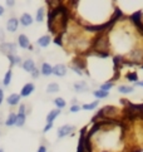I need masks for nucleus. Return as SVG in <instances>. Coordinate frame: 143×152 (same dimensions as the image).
<instances>
[{
  "label": "nucleus",
  "mask_w": 143,
  "mask_h": 152,
  "mask_svg": "<svg viewBox=\"0 0 143 152\" xmlns=\"http://www.w3.org/2000/svg\"><path fill=\"white\" fill-rule=\"evenodd\" d=\"M0 52L7 54V56H16V45L14 43H1Z\"/></svg>",
  "instance_id": "nucleus-1"
},
{
  "label": "nucleus",
  "mask_w": 143,
  "mask_h": 152,
  "mask_svg": "<svg viewBox=\"0 0 143 152\" xmlns=\"http://www.w3.org/2000/svg\"><path fill=\"white\" fill-rule=\"evenodd\" d=\"M18 44H19L20 48H23V49H33V47L30 45L29 38L25 34H20L18 37Z\"/></svg>",
  "instance_id": "nucleus-2"
},
{
  "label": "nucleus",
  "mask_w": 143,
  "mask_h": 152,
  "mask_svg": "<svg viewBox=\"0 0 143 152\" xmlns=\"http://www.w3.org/2000/svg\"><path fill=\"white\" fill-rule=\"evenodd\" d=\"M19 28V20L16 18H10L7 21V30L10 31V33H15Z\"/></svg>",
  "instance_id": "nucleus-3"
},
{
  "label": "nucleus",
  "mask_w": 143,
  "mask_h": 152,
  "mask_svg": "<svg viewBox=\"0 0 143 152\" xmlns=\"http://www.w3.org/2000/svg\"><path fill=\"white\" fill-rule=\"evenodd\" d=\"M34 89H35V86L33 84V83H26L23 88H21V91H20V97H28V96H30L33 92H34Z\"/></svg>",
  "instance_id": "nucleus-4"
},
{
  "label": "nucleus",
  "mask_w": 143,
  "mask_h": 152,
  "mask_svg": "<svg viewBox=\"0 0 143 152\" xmlns=\"http://www.w3.org/2000/svg\"><path fill=\"white\" fill-rule=\"evenodd\" d=\"M74 129V126H70V124H65V126H62L58 129V137L59 138H63L65 136H68L72 131Z\"/></svg>",
  "instance_id": "nucleus-5"
},
{
  "label": "nucleus",
  "mask_w": 143,
  "mask_h": 152,
  "mask_svg": "<svg viewBox=\"0 0 143 152\" xmlns=\"http://www.w3.org/2000/svg\"><path fill=\"white\" fill-rule=\"evenodd\" d=\"M53 73L57 77H64L65 73H67V67L64 64H57L55 67H53Z\"/></svg>",
  "instance_id": "nucleus-6"
},
{
  "label": "nucleus",
  "mask_w": 143,
  "mask_h": 152,
  "mask_svg": "<svg viewBox=\"0 0 143 152\" xmlns=\"http://www.w3.org/2000/svg\"><path fill=\"white\" fill-rule=\"evenodd\" d=\"M21 67H23V69L25 70V72H29V73H31L33 70L36 68L33 59H25V61L23 62V64H21Z\"/></svg>",
  "instance_id": "nucleus-7"
},
{
  "label": "nucleus",
  "mask_w": 143,
  "mask_h": 152,
  "mask_svg": "<svg viewBox=\"0 0 143 152\" xmlns=\"http://www.w3.org/2000/svg\"><path fill=\"white\" fill-rule=\"evenodd\" d=\"M19 23H20L21 25H23V26H29V25H31V23H33V18H31V15H30V14H28V13H24V14L20 17Z\"/></svg>",
  "instance_id": "nucleus-8"
},
{
  "label": "nucleus",
  "mask_w": 143,
  "mask_h": 152,
  "mask_svg": "<svg viewBox=\"0 0 143 152\" xmlns=\"http://www.w3.org/2000/svg\"><path fill=\"white\" fill-rule=\"evenodd\" d=\"M20 98L21 97L19 94H16V93H12L8 98H7V103L9 106H16V104H19V102H20Z\"/></svg>",
  "instance_id": "nucleus-9"
},
{
  "label": "nucleus",
  "mask_w": 143,
  "mask_h": 152,
  "mask_svg": "<svg viewBox=\"0 0 143 152\" xmlns=\"http://www.w3.org/2000/svg\"><path fill=\"white\" fill-rule=\"evenodd\" d=\"M113 62H114V69L117 70V73L119 72V69L120 67H123L124 66V58L122 56H115L113 58Z\"/></svg>",
  "instance_id": "nucleus-10"
},
{
  "label": "nucleus",
  "mask_w": 143,
  "mask_h": 152,
  "mask_svg": "<svg viewBox=\"0 0 143 152\" xmlns=\"http://www.w3.org/2000/svg\"><path fill=\"white\" fill-rule=\"evenodd\" d=\"M50 40H52V38L49 35H43L38 39V45L40 48H47L49 44H50Z\"/></svg>",
  "instance_id": "nucleus-11"
},
{
  "label": "nucleus",
  "mask_w": 143,
  "mask_h": 152,
  "mask_svg": "<svg viewBox=\"0 0 143 152\" xmlns=\"http://www.w3.org/2000/svg\"><path fill=\"white\" fill-rule=\"evenodd\" d=\"M40 73L43 75H45V77H49L52 73H53V68L49 63H43L42 64V68H40Z\"/></svg>",
  "instance_id": "nucleus-12"
},
{
  "label": "nucleus",
  "mask_w": 143,
  "mask_h": 152,
  "mask_svg": "<svg viewBox=\"0 0 143 152\" xmlns=\"http://www.w3.org/2000/svg\"><path fill=\"white\" fill-rule=\"evenodd\" d=\"M88 89H89L88 88V84L84 82V80H80V82H77L74 84V91L75 92H85Z\"/></svg>",
  "instance_id": "nucleus-13"
},
{
  "label": "nucleus",
  "mask_w": 143,
  "mask_h": 152,
  "mask_svg": "<svg viewBox=\"0 0 143 152\" xmlns=\"http://www.w3.org/2000/svg\"><path fill=\"white\" fill-rule=\"evenodd\" d=\"M15 121H16V113L12 112V113H10V115L8 116V118L5 119V126H7V127L15 126Z\"/></svg>",
  "instance_id": "nucleus-14"
},
{
  "label": "nucleus",
  "mask_w": 143,
  "mask_h": 152,
  "mask_svg": "<svg viewBox=\"0 0 143 152\" xmlns=\"http://www.w3.org/2000/svg\"><path fill=\"white\" fill-rule=\"evenodd\" d=\"M60 115V110H53L49 112V115L47 116V122L48 123H53V121Z\"/></svg>",
  "instance_id": "nucleus-15"
},
{
  "label": "nucleus",
  "mask_w": 143,
  "mask_h": 152,
  "mask_svg": "<svg viewBox=\"0 0 143 152\" xmlns=\"http://www.w3.org/2000/svg\"><path fill=\"white\" fill-rule=\"evenodd\" d=\"M25 113H16V121H15V126H18V127H21V126H24V123H25Z\"/></svg>",
  "instance_id": "nucleus-16"
},
{
  "label": "nucleus",
  "mask_w": 143,
  "mask_h": 152,
  "mask_svg": "<svg viewBox=\"0 0 143 152\" xmlns=\"http://www.w3.org/2000/svg\"><path fill=\"white\" fill-rule=\"evenodd\" d=\"M44 18H45V9L42 7V8L38 9L36 15H35V20L38 21V23H42V21L44 20Z\"/></svg>",
  "instance_id": "nucleus-17"
},
{
  "label": "nucleus",
  "mask_w": 143,
  "mask_h": 152,
  "mask_svg": "<svg viewBox=\"0 0 143 152\" xmlns=\"http://www.w3.org/2000/svg\"><path fill=\"white\" fill-rule=\"evenodd\" d=\"M98 104H99V101H94L92 103H88V104H83V106H82V110H84V111H93V110H96V108L98 107Z\"/></svg>",
  "instance_id": "nucleus-18"
},
{
  "label": "nucleus",
  "mask_w": 143,
  "mask_h": 152,
  "mask_svg": "<svg viewBox=\"0 0 143 152\" xmlns=\"http://www.w3.org/2000/svg\"><path fill=\"white\" fill-rule=\"evenodd\" d=\"M12 78H13V72H12V69H9L7 73H5L4 75V79H3V84L5 87H8L10 84V82H12Z\"/></svg>",
  "instance_id": "nucleus-19"
},
{
  "label": "nucleus",
  "mask_w": 143,
  "mask_h": 152,
  "mask_svg": "<svg viewBox=\"0 0 143 152\" xmlns=\"http://www.w3.org/2000/svg\"><path fill=\"white\" fill-rule=\"evenodd\" d=\"M74 67H75V68H78L79 70L84 69V68H85V62H84V61H83V59H82V58L77 57V58L74 59Z\"/></svg>",
  "instance_id": "nucleus-20"
},
{
  "label": "nucleus",
  "mask_w": 143,
  "mask_h": 152,
  "mask_svg": "<svg viewBox=\"0 0 143 152\" xmlns=\"http://www.w3.org/2000/svg\"><path fill=\"white\" fill-rule=\"evenodd\" d=\"M94 97L97 99H103V98H107V97L109 96V92H104V91H101V89H98V91H94Z\"/></svg>",
  "instance_id": "nucleus-21"
},
{
  "label": "nucleus",
  "mask_w": 143,
  "mask_h": 152,
  "mask_svg": "<svg viewBox=\"0 0 143 152\" xmlns=\"http://www.w3.org/2000/svg\"><path fill=\"white\" fill-rule=\"evenodd\" d=\"M118 92L119 93H123V94L132 93V92H133V87H131V86H119L118 87Z\"/></svg>",
  "instance_id": "nucleus-22"
},
{
  "label": "nucleus",
  "mask_w": 143,
  "mask_h": 152,
  "mask_svg": "<svg viewBox=\"0 0 143 152\" xmlns=\"http://www.w3.org/2000/svg\"><path fill=\"white\" fill-rule=\"evenodd\" d=\"M53 102H54V104L57 106V110H63V108L65 107V101H64L63 98H60V97L55 98Z\"/></svg>",
  "instance_id": "nucleus-23"
},
{
  "label": "nucleus",
  "mask_w": 143,
  "mask_h": 152,
  "mask_svg": "<svg viewBox=\"0 0 143 152\" xmlns=\"http://www.w3.org/2000/svg\"><path fill=\"white\" fill-rule=\"evenodd\" d=\"M8 58H9V61H10V64H12L10 67L15 66V64H20L21 63V58L18 57V56H8Z\"/></svg>",
  "instance_id": "nucleus-24"
},
{
  "label": "nucleus",
  "mask_w": 143,
  "mask_h": 152,
  "mask_svg": "<svg viewBox=\"0 0 143 152\" xmlns=\"http://www.w3.org/2000/svg\"><path fill=\"white\" fill-rule=\"evenodd\" d=\"M59 91V84L58 83H50L47 87V92L48 93H55Z\"/></svg>",
  "instance_id": "nucleus-25"
},
{
  "label": "nucleus",
  "mask_w": 143,
  "mask_h": 152,
  "mask_svg": "<svg viewBox=\"0 0 143 152\" xmlns=\"http://www.w3.org/2000/svg\"><path fill=\"white\" fill-rule=\"evenodd\" d=\"M113 87V82L112 80H109V82H107V83H103L102 86H101V91H104V92H108L109 89H111Z\"/></svg>",
  "instance_id": "nucleus-26"
},
{
  "label": "nucleus",
  "mask_w": 143,
  "mask_h": 152,
  "mask_svg": "<svg viewBox=\"0 0 143 152\" xmlns=\"http://www.w3.org/2000/svg\"><path fill=\"white\" fill-rule=\"evenodd\" d=\"M125 78H127L128 80H131V82H137L138 80V75H137V73L134 72V73H128L127 75H125Z\"/></svg>",
  "instance_id": "nucleus-27"
},
{
  "label": "nucleus",
  "mask_w": 143,
  "mask_h": 152,
  "mask_svg": "<svg viewBox=\"0 0 143 152\" xmlns=\"http://www.w3.org/2000/svg\"><path fill=\"white\" fill-rule=\"evenodd\" d=\"M62 38H63V34H59V35L55 37V39H54V42H55L57 44L60 45V47H63V40H62Z\"/></svg>",
  "instance_id": "nucleus-28"
},
{
  "label": "nucleus",
  "mask_w": 143,
  "mask_h": 152,
  "mask_svg": "<svg viewBox=\"0 0 143 152\" xmlns=\"http://www.w3.org/2000/svg\"><path fill=\"white\" fill-rule=\"evenodd\" d=\"M82 110V107L80 106H78V104H73L70 107V112H78V111H80Z\"/></svg>",
  "instance_id": "nucleus-29"
},
{
  "label": "nucleus",
  "mask_w": 143,
  "mask_h": 152,
  "mask_svg": "<svg viewBox=\"0 0 143 152\" xmlns=\"http://www.w3.org/2000/svg\"><path fill=\"white\" fill-rule=\"evenodd\" d=\"M31 77L33 78H34V79H36L38 77H39V69H34V70H33V72H31Z\"/></svg>",
  "instance_id": "nucleus-30"
},
{
  "label": "nucleus",
  "mask_w": 143,
  "mask_h": 152,
  "mask_svg": "<svg viewBox=\"0 0 143 152\" xmlns=\"http://www.w3.org/2000/svg\"><path fill=\"white\" fill-rule=\"evenodd\" d=\"M52 127H53V123H47V126L44 127V129H43V132L45 133V132H48L49 129H52Z\"/></svg>",
  "instance_id": "nucleus-31"
},
{
  "label": "nucleus",
  "mask_w": 143,
  "mask_h": 152,
  "mask_svg": "<svg viewBox=\"0 0 143 152\" xmlns=\"http://www.w3.org/2000/svg\"><path fill=\"white\" fill-rule=\"evenodd\" d=\"M3 101H4V91H3L1 88H0V106H1Z\"/></svg>",
  "instance_id": "nucleus-32"
},
{
  "label": "nucleus",
  "mask_w": 143,
  "mask_h": 152,
  "mask_svg": "<svg viewBox=\"0 0 143 152\" xmlns=\"http://www.w3.org/2000/svg\"><path fill=\"white\" fill-rule=\"evenodd\" d=\"M18 113H25V104H20L19 112H18Z\"/></svg>",
  "instance_id": "nucleus-33"
},
{
  "label": "nucleus",
  "mask_w": 143,
  "mask_h": 152,
  "mask_svg": "<svg viewBox=\"0 0 143 152\" xmlns=\"http://www.w3.org/2000/svg\"><path fill=\"white\" fill-rule=\"evenodd\" d=\"M38 152H47V147L45 146H40V147L38 148Z\"/></svg>",
  "instance_id": "nucleus-34"
},
{
  "label": "nucleus",
  "mask_w": 143,
  "mask_h": 152,
  "mask_svg": "<svg viewBox=\"0 0 143 152\" xmlns=\"http://www.w3.org/2000/svg\"><path fill=\"white\" fill-rule=\"evenodd\" d=\"M4 13H5V9H4L3 5H0V17H3Z\"/></svg>",
  "instance_id": "nucleus-35"
},
{
  "label": "nucleus",
  "mask_w": 143,
  "mask_h": 152,
  "mask_svg": "<svg viewBox=\"0 0 143 152\" xmlns=\"http://www.w3.org/2000/svg\"><path fill=\"white\" fill-rule=\"evenodd\" d=\"M14 4H15V1H10V0H8L7 1V5L9 8H12V7H14Z\"/></svg>",
  "instance_id": "nucleus-36"
},
{
  "label": "nucleus",
  "mask_w": 143,
  "mask_h": 152,
  "mask_svg": "<svg viewBox=\"0 0 143 152\" xmlns=\"http://www.w3.org/2000/svg\"><path fill=\"white\" fill-rule=\"evenodd\" d=\"M72 69H73V70H74V72H77V73H78V74H82V70H79L78 68H75L74 66H72Z\"/></svg>",
  "instance_id": "nucleus-37"
},
{
  "label": "nucleus",
  "mask_w": 143,
  "mask_h": 152,
  "mask_svg": "<svg viewBox=\"0 0 143 152\" xmlns=\"http://www.w3.org/2000/svg\"><path fill=\"white\" fill-rule=\"evenodd\" d=\"M136 86H139V87H143V80H137V82H136Z\"/></svg>",
  "instance_id": "nucleus-38"
},
{
  "label": "nucleus",
  "mask_w": 143,
  "mask_h": 152,
  "mask_svg": "<svg viewBox=\"0 0 143 152\" xmlns=\"http://www.w3.org/2000/svg\"><path fill=\"white\" fill-rule=\"evenodd\" d=\"M0 40H4V31L3 30H0Z\"/></svg>",
  "instance_id": "nucleus-39"
},
{
  "label": "nucleus",
  "mask_w": 143,
  "mask_h": 152,
  "mask_svg": "<svg viewBox=\"0 0 143 152\" xmlns=\"http://www.w3.org/2000/svg\"><path fill=\"white\" fill-rule=\"evenodd\" d=\"M0 152H4V150H3V148H0Z\"/></svg>",
  "instance_id": "nucleus-40"
}]
</instances>
